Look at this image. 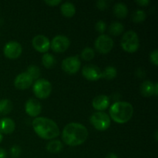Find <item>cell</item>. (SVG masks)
I'll list each match as a JSON object with an SVG mask.
<instances>
[{"mask_svg":"<svg viewBox=\"0 0 158 158\" xmlns=\"http://www.w3.org/2000/svg\"><path fill=\"white\" fill-rule=\"evenodd\" d=\"M88 131L84 125L80 123H68L63 128L62 139L66 144L71 147L79 146L86 140Z\"/></svg>","mask_w":158,"mask_h":158,"instance_id":"6da1fadb","label":"cell"},{"mask_svg":"<svg viewBox=\"0 0 158 158\" xmlns=\"http://www.w3.org/2000/svg\"><path fill=\"white\" fill-rule=\"evenodd\" d=\"M37 135L45 140H52L60 135V129L55 121L46 117H36L32 121Z\"/></svg>","mask_w":158,"mask_h":158,"instance_id":"7a4b0ae2","label":"cell"},{"mask_svg":"<svg viewBox=\"0 0 158 158\" xmlns=\"http://www.w3.org/2000/svg\"><path fill=\"white\" fill-rule=\"evenodd\" d=\"M134 114L132 104L126 101H118L111 105L110 107V117L117 123H127Z\"/></svg>","mask_w":158,"mask_h":158,"instance_id":"3957f363","label":"cell"},{"mask_svg":"<svg viewBox=\"0 0 158 158\" xmlns=\"http://www.w3.org/2000/svg\"><path fill=\"white\" fill-rule=\"evenodd\" d=\"M120 44L123 50L126 52H136L140 46L138 35L134 30L127 31L122 36Z\"/></svg>","mask_w":158,"mask_h":158,"instance_id":"277c9868","label":"cell"},{"mask_svg":"<svg viewBox=\"0 0 158 158\" xmlns=\"http://www.w3.org/2000/svg\"><path fill=\"white\" fill-rule=\"evenodd\" d=\"M89 121L95 129L100 131H106L110 126V117L103 111L94 113L89 119Z\"/></svg>","mask_w":158,"mask_h":158,"instance_id":"5b68a950","label":"cell"},{"mask_svg":"<svg viewBox=\"0 0 158 158\" xmlns=\"http://www.w3.org/2000/svg\"><path fill=\"white\" fill-rule=\"evenodd\" d=\"M32 90L35 97L39 99H46L52 92V84L46 79H39L32 86Z\"/></svg>","mask_w":158,"mask_h":158,"instance_id":"8992f818","label":"cell"},{"mask_svg":"<svg viewBox=\"0 0 158 158\" xmlns=\"http://www.w3.org/2000/svg\"><path fill=\"white\" fill-rule=\"evenodd\" d=\"M114 40L106 34H101L95 40V49L100 53H108L114 47Z\"/></svg>","mask_w":158,"mask_h":158,"instance_id":"52a82bcc","label":"cell"},{"mask_svg":"<svg viewBox=\"0 0 158 158\" xmlns=\"http://www.w3.org/2000/svg\"><path fill=\"white\" fill-rule=\"evenodd\" d=\"M81 66V61L77 56H69L62 62V69L68 74H75Z\"/></svg>","mask_w":158,"mask_h":158,"instance_id":"ba28073f","label":"cell"},{"mask_svg":"<svg viewBox=\"0 0 158 158\" xmlns=\"http://www.w3.org/2000/svg\"><path fill=\"white\" fill-rule=\"evenodd\" d=\"M23 52V47L21 44L17 41H9L5 45L3 48L4 55L9 59H16L21 55Z\"/></svg>","mask_w":158,"mask_h":158,"instance_id":"9c48e42d","label":"cell"},{"mask_svg":"<svg viewBox=\"0 0 158 158\" xmlns=\"http://www.w3.org/2000/svg\"><path fill=\"white\" fill-rule=\"evenodd\" d=\"M70 41L69 38L64 35H57L50 43V47L54 52H63L69 48Z\"/></svg>","mask_w":158,"mask_h":158,"instance_id":"30bf717a","label":"cell"},{"mask_svg":"<svg viewBox=\"0 0 158 158\" xmlns=\"http://www.w3.org/2000/svg\"><path fill=\"white\" fill-rule=\"evenodd\" d=\"M82 74L89 81H97L102 78V70L94 64L85 65L82 69Z\"/></svg>","mask_w":158,"mask_h":158,"instance_id":"8fae6325","label":"cell"},{"mask_svg":"<svg viewBox=\"0 0 158 158\" xmlns=\"http://www.w3.org/2000/svg\"><path fill=\"white\" fill-rule=\"evenodd\" d=\"M32 46L35 50L46 53L50 48V41L44 35H37L32 39Z\"/></svg>","mask_w":158,"mask_h":158,"instance_id":"7c38bea8","label":"cell"},{"mask_svg":"<svg viewBox=\"0 0 158 158\" xmlns=\"http://www.w3.org/2000/svg\"><path fill=\"white\" fill-rule=\"evenodd\" d=\"M25 110H26V114L30 117H37L41 113V103L36 99L30 98L26 101L25 104Z\"/></svg>","mask_w":158,"mask_h":158,"instance_id":"4fadbf2b","label":"cell"},{"mask_svg":"<svg viewBox=\"0 0 158 158\" xmlns=\"http://www.w3.org/2000/svg\"><path fill=\"white\" fill-rule=\"evenodd\" d=\"M33 80L26 72L19 73L14 80V86L19 89H28L32 84Z\"/></svg>","mask_w":158,"mask_h":158,"instance_id":"5bb4252c","label":"cell"},{"mask_svg":"<svg viewBox=\"0 0 158 158\" xmlns=\"http://www.w3.org/2000/svg\"><path fill=\"white\" fill-rule=\"evenodd\" d=\"M93 106L98 111H103L107 109L110 105V99L106 95H99L93 100Z\"/></svg>","mask_w":158,"mask_h":158,"instance_id":"9a60e30c","label":"cell"},{"mask_svg":"<svg viewBox=\"0 0 158 158\" xmlns=\"http://www.w3.org/2000/svg\"><path fill=\"white\" fill-rule=\"evenodd\" d=\"M15 129V123L13 120L4 117L0 120V133L5 134H12Z\"/></svg>","mask_w":158,"mask_h":158,"instance_id":"2e32d148","label":"cell"},{"mask_svg":"<svg viewBox=\"0 0 158 158\" xmlns=\"http://www.w3.org/2000/svg\"><path fill=\"white\" fill-rule=\"evenodd\" d=\"M114 14L119 19H124L128 14L127 6L123 2L116 3L113 8Z\"/></svg>","mask_w":158,"mask_h":158,"instance_id":"e0dca14e","label":"cell"},{"mask_svg":"<svg viewBox=\"0 0 158 158\" xmlns=\"http://www.w3.org/2000/svg\"><path fill=\"white\" fill-rule=\"evenodd\" d=\"M154 83L150 80H145L140 86V91L142 95L145 97H149L154 95Z\"/></svg>","mask_w":158,"mask_h":158,"instance_id":"ac0fdd59","label":"cell"},{"mask_svg":"<svg viewBox=\"0 0 158 158\" xmlns=\"http://www.w3.org/2000/svg\"><path fill=\"white\" fill-rule=\"evenodd\" d=\"M60 10H61L62 14L65 17L70 18L73 16L76 13V7L73 3L70 2H65L60 6Z\"/></svg>","mask_w":158,"mask_h":158,"instance_id":"d6986e66","label":"cell"},{"mask_svg":"<svg viewBox=\"0 0 158 158\" xmlns=\"http://www.w3.org/2000/svg\"><path fill=\"white\" fill-rule=\"evenodd\" d=\"M63 144L60 140H50L46 144V150L51 154H58L63 150Z\"/></svg>","mask_w":158,"mask_h":158,"instance_id":"ffe728a7","label":"cell"},{"mask_svg":"<svg viewBox=\"0 0 158 158\" xmlns=\"http://www.w3.org/2000/svg\"><path fill=\"white\" fill-rule=\"evenodd\" d=\"M12 103L8 99L0 100V115L5 116L9 114L12 110Z\"/></svg>","mask_w":158,"mask_h":158,"instance_id":"44dd1931","label":"cell"},{"mask_svg":"<svg viewBox=\"0 0 158 158\" xmlns=\"http://www.w3.org/2000/svg\"><path fill=\"white\" fill-rule=\"evenodd\" d=\"M42 62H43V64L45 67L47 68V69H51L56 65V60L53 55L49 53V52H46L42 57Z\"/></svg>","mask_w":158,"mask_h":158,"instance_id":"7402d4cb","label":"cell"},{"mask_svg":"<svg viewBox=\"0 0 158 158\" xmlns=\"http://www.w3.org/2000/svg\"><path fill=\"white\" fill-rule=\"evenodd\" d=\"M117 70L114 66H108L102 72V77L105 80H112L117 77Z\"/></svg>","mask_w":158,"mask_h":158,"instance_id":"603a6c76","label":"cell"},{"mask_svg":"<svg viewBox=\"0 0 158 158\" xmlns=\"http://www.w3.org/2000/svg\"><path fill=\"white\" fill-rule=\"evenodd\" d=\"M124 30V26L120 22H114L109 27V32L113 35H119Z\"/></svg>","mask_w":158,"mask_h":158,"instance_id":"cb8c5ba5","label":"cell"},{"mask_svg":"<svg viewBox=\"0 0 158 158\" xmlns=\"http://www.w3.org/2000/svg\"><path fill=\"white\" fill-rule=\"evenodd\" d=\"M26 73L32 77V80H39V77H40L41 74V71L39 66H35V65H30L28 66Z\"/></svg>","mask_w":158,"mask_h":158,"instance_id":"d4e9b609","label":"cell"},{"mask_svg":"<svg viewBox=\"0 0 158 158\" xmlns=\"http://www.w3.org/2000/svg\"><path fill=\"white\" fill-rule=\"evenodd\" d=\"M146 12L142 9H137L132 14V20L134 23H141L146 19Z\"/></svg>","mask_w":158,"mask_h":158,"instance_id":"484cf974","label":"cell"},{"mask_svg":"<svg viewBox=\"0 0 158 158\" xmlns=\"http://www.w3.org/2000/svg\"><path fill=\"white\" fill-rule=\"evenodd\" d=\"M94 56H95V51L90 47L84 48L81 52L82 59L86 61H89V60H93Z\"/></svg>","mask_w":158,"mask_h":158,"instance_id":"4316f807","label":"cell"},{"mask_svg":"<svg viewBox=\"0 0 158 158\" xmlns=\"http://www.w3.org/2000/svg\"><path fill=\"white\" fill-rule=\"evenodd\" d=\"M22 149L21 147L19 145H13L10 149V154L13 158H18L21 155Z\"/></svg>","mask_w":158,"mask_h":158,"instance_id":"83f0119b","label":"cell"},{"mask_svg":"<svg viewBox=\"0 0 158 158\" xmlns=\"http://www.w3.org/2000/svg\"><path fill=\"white\" fill-rule=\"evenodd\" d=\"M95 29L100 33H103L106 31V24L104 21L103 20H100L97 22L95 25Z\"/></svg>","mask_w":158,"mask_h":158,"instance_id":"f1b7e54d","label":"cell"},{"mask_svg":"<svg viewBox=\"0 0 158 158\" xmlns=\"http://www.w3.org/2000/svg\"><path fill=\"white\" fill-rule=\"evenodd\" d=\"M150 60L153 64L155 66L158 65V50L157 49H154L152 52L150 53Z\"/></svg>","mask_w":158,"mask_h":158,"instance_id":"f546056e","label":"cell"},{"mask_svg":"<svg viewBox=\"0 0 158 158\" xmlns=\"http://www.w3.org/2000/svg\"><path fill=\"white\" fill-rule=\"evenodd\" d=\"M108 4L109 3L106 0H99L96 3V6H97L98 9H101V10H104V9H106L108 7Z\"/></svg>","mask_w":158,"mask_h":158,"instance_id":"4dcf8cb0","label":"cell"},{"mask_svg":"<svg viewBox=\"0 0 158 158\" xmlns=\"http://www.w3.org/2000/svg\"><path fill=\"white\" fill-rule=\"evenodd\" d=\"M44 2L49 5V6H55L61 3V0H46L44 1Z\"/></svg>","mask_w":158,"mask_h":158,"instance_id":"1f68e13d","label":"cell"},{"mask_svg":"<svg viewBox=\"0 0 158 158\" xmlns=\"http://www.w3.org/2000/svg\"><path fill=\"white\" fill-rule=\"evenodd\" d=\"M135 2L140 6H147L150 4V0H136Z\"/></svg>","mask_w":158,"mask_h":158,"instance_id":"d6a6232c","label":"cell"},{"mask_svg":"<svg viewBox=\"0 0 158 158\" xmlns=\"http://www.w3.org/2000/svg\"><path fill=\"white\" fill-rule=\"evenodd\" d=\"M7 157V153L3 148H0V158H6Z\"/></svg>","mask_w":158,"mask_h":158,"instance_id":"836d02e7","label":"cell"},{"mask_svg":"<svg viewBox=\"0 0 158 158\" xmlns=\"http://www.w3.org/2000/svg\"><path fill=\"white\" fill-rule=\"evenodd\" d=\"M105 158H118L117 154H115L114 153H110L107 155L105 157Z\"/></svg>","mask_w":158,"mask_h":158,"instance_id":"e575fe53","label":"cell"},{"mask_svg":"<svg viewBox=\"0 0 158 158\" xmlns=\"http://www.w3.org/2000/svg\"><path fill=\"white\" fill-rule=\"evenodd\" d=\"M154 94L155 96H157L158 94V83H155L154 86Z\"/></svg>","mask_w":158,"mask_h":158,"instance_id":"d590c367","label":"cell"},{"mask_svg":"<svg viewBox=\"0 0 158 158\" xmlns=\"http://www.w3.org/2000/svg\"><path fill=\"white\" fill-rule=\"evenodd\" d=\"M2 140H3V135H2V133H0V143L2 141Z\"/></svg>","mask_w":158,"mask_h":158,"instance_id":"8d00e7d4","label":"cell"},{"mask_svg":"<svg viewBox=\"0 0 158 158\" xmlns=\"http://www.w3.org/2000/svg\"><path fill=\"white\" fill-rule=\"evenodd\" d=\"M157 131H155V134H154V137H155V140H157Z\"/></svg>","mask_w":158,"mask_h":158,"instance_id":"74e56055","label":"cell"}]
</instances>
